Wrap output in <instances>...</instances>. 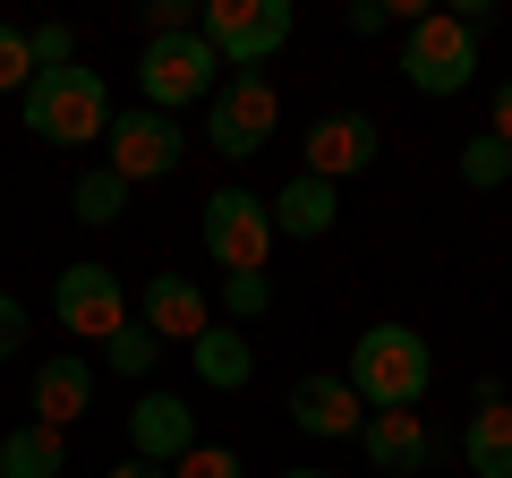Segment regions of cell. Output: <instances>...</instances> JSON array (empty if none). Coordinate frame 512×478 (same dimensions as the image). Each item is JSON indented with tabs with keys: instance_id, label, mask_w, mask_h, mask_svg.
Returning a JSON list of instances; mask_svg holds the SVG:
<instances>
[{
	"instance_id": "cell-3",
	"label": "cell",
	"mask_w": 512,
	"mask_h": 478,
	"mask_svg": "<svg viewBox=\"0 0 512 478\" xmlns=\"http://www.w3.org/2000/svg\"><path fill=\"white\" fill-rule=\"evenodd\" d=\"M291 0H205L197 9V35L214 43V60L231 77H265V60L291 43Z\"/></svg>"
},
{
	"instance_id": "cell-29",
	"label": "cell",
	"mask_w": 512,
	"mask_h": 478,
	"mask_svg": "<svg viewBox=\"0 0 512 478\" xmlns=\"http://www.w3.org/2000/svg\"><path fill=\"white\" fill-rule=\"evenodd\" d=\"M487 137H504V146H512V77L495 86V103H487Z\"/></svg>"
},
{
	"instance_id": "cell-10",
	"label": "cell",
	"mask_w": 512,
	"mask_h": 478,
	"mask_svg": "<svg viewBox=\"0 0 512 478\" xmlns=\"http://www.w3.org/2000/svg\"><path fill=\"white\" fill-rule=\"evenodd\" d=\"M376 146H384V129L367 120V111H316L308 146H299V154H308L299 171H308V180H325V188H342L350 171H367V163H376Z\"/></svg>"
},
{
	"instance_id": "cell-18",
	"label": "cell",
	"mask_w": 512,
	"mask_h": 478,
	"mask_svg": "<svg viewBox=\"0 0 512 478\" xmlns=\"http://www.w3.org/2000/svg\"><path fill=\"white\" fill-rule=\"evenodd\" d=\"M461 470L470 478H512V402H478L461 427Z\"/></svg>"
},
{
	"instance_id": "cell-17",
	"label": "cell",
	"mask_w": 512,
	"mask_h": 478,
	"mask_svg": "<svg viewBox=\"0 0 512 478\" xmlns=\"http://www.w3.org/2000/svg\"><path fill=\"white\" fill-rule=\"evenodd\" d=\"M188 368H197V385L205 393H239L256 376V342L239 325H205L197 342H188Z\"/></svg>"
},
{
	"instance_id": "cell-30",
	"label": "cell",
	"mask_w": 512,
	"mask_h": 478,
	"mask_svg": "<svg viewBox=\"0 0 512 478\" xmlns=\"http://www.w3.org/2000/svg\"><path fill=\"white\" fill-rule=\"evenodd\" d=\"M384 26H393V9H384V0H359V9H350V35H384Z\"/></svg>"
},
{
	"instance_id": "cell-20",
	"label": "cell",
	"mask_w": 512,
	"mask_h": 478,
	"mask_svg": "<svg viewBox=\"0 0 512 478\" xmlns=\"http://www.w3.org/2000/svg\"><path fill=\"white\" fill-rule=\"evenodd\" d=\"M69 214H77V222H94V231H103V222H120V214H128V180H120V171H103V163H94V171H77Z\"/></svg>"
},
{
	"instance_id": "cell-19",
	"label": "cell",
	"mask_w": 512,
	"mask_h": 478,
	"mask_svg": "<svg viewBox=\"0 0 512 478\" xmlns=\"http://www.w3.org/2000/svg\"><path fill=\"white\" fill-rule=\"evenodd\" d=\"M60 470H69V436L60 427L26 419V427L0 436V478H60Z\"/></svg>"
},
{
	"instance_id": "cell-22",
	"label": "cell",
	"mask_w": 512,
	"mask_h": 478,
	"mask_svg": "<svg viewBox=\"0 0 512 478\" xmlns=\"http://www.w3.org/2000/svg\"><path fill=\"white\" fill-rule=\"evenodd\" d=\"M512 180V146L504 137H470L461 146V188H504Z\"/></svg>"
},
{
	"instance_id": "cell-32",
	"label": "cell",
	"mask_w": 512,
	"mask_h": 478,
	"mask_svg": "<svg viewBox=\"0 0 512 478\" xmlns=\"http://www.w3.org/2000/svg\"><path fill=\"white\" fill-rule=\"evenodd\" d=\"M282 478H333V470H282Z\"/></svg>"
},
{
	"instance_id": "cell-4",
	"label": "cell",
	"mask_w": 512,
	"mask_h": 478,
	"mask_svg": "<svg viewBox=\"0 0 512 478\" xmlns=\"http://www.w3.org/2000/svg\"><path fill=\"white\" fill-rule=\"evenodd\" d=\"M222 60H214V43L188 26V35H146V52H137V86H146V111H171L180 120L188 103H214L222 94Z\"/></svg>"
},
{
	"instance_id": "cell-5",
	"label": "cell",
	"mask_w": 512,
	"mask_h": 478,
	"mask_svg": "<svg viewBox=\"0 0 512 478\" xmlns=\"http://www.w3.org/2000/svg\"><path fill=\"white\" fill-rule=\"evenodd\" d=\"M402 77L419 94H461L478 77V35L470 26L453 18V9H419V18H410V35H402Z\"/></svg>"
},
{
	"instance_id": "cell-6",
	"label": "cell",
	"mask_w": 512,
	"mask_h": 478,
	"mask_svg": "<svg viewBox=\"0 0 512 478\" xmlns=\"http://www.w3.org/2000/svg\"><path fill=\"white\" fill-rule=\"evenodd\" d=\"M197 239H205V257H214L222 274H265V257H274V214H265V197H248V188H214Z\"/></svg>"
},
{
	"instance_id": "cell-26",
	"label": "cell",
	"mask_w": 512,
	"mask_h": 478,
	"mask_svg": "<svg viewBox=\"0 0 512 478\" xmlns=\"http://www.w3.org/2000/svg\"><path fill=\"white\" fill-rule=\"evenodd\" d=\"M26 52H35V69H77V35L69 26H26Z\"/></svg>"
},
{
	"instance_id": "cell-15",
	"label": "cell",
	"mask_w": 512,
	"mask_h": 478,
	"mask_svg": "<svg viewBox=\"0 0 512 478\" xmlns=\"http://www.w3.org/2000/svg\"><path fill=\"white\" fill-rule=\"evenodd\" d=\"M86 410H94V368L77 359V350H52V359L35 368V419L69 436V427L86 419Z\"/></svg>"
},
{
	"instance_id": "cell-23",
	"label": "cell",
	"mask_w": 512,
	"mask_h": 478,
	"mask_svg": "<svg viewBox=\"0 0 512 478\" xmlns=\"http://www.w3.org/2000/svg\"><path fill=\"white\" fill-rule=\"evenodd\" d=\"M222 308H231V325H256V316L274 308V282L265 274H222Z\"/></svg>"
},
{
	"instance_id": "cell-11",
	"label": "cell",
	"mask_w": 512,
	"mask_h": 478,
	"mask_svg": "<svg viewBox=\"0 0 512 478\" xmlns=\"http://www.w3.org/2000/svg\"><path fill=\"white\" fill-rule=\"evenodd\" d=\"M359 453L376 461V470H393V478H419V470H436V453H444V444L427 436V419H419V410H367Z\"/></svg>"
},
{
	"instance_id": "cell-24",
	"label": "cell",
	"mask_w": 512,
	"mask_h": 478,
	"mask_svg": "<svg viewBox=\"0 0 512 478\" xmlns=\"http://www.w3.org/2000/svg\"><path fill=\"white\" fill-rule=\"evenodd\" d=\"M171 478H248V461H239L231 444H188V453L171 461Z\"/></svg>"
},
{
	"instance_id": "cell-8",
	"label": "cell",
	"mask_w": 512,
	"mask_h": 478,
	"mask_svg": "<svg viewBox=\"0 0 512 478\" xmlns=\"http://www.w3.org/2000/svg\"><path fill=\"white\" fill-rule=\"evenodd\" d=\"M282 129V94L265 86V77H222V94L205 103V146L231 154V163H248V154H265Z\"/></svg>"
},
{
	"instance_id": "cell-21",
	"label": "cell",
	"mask_w": 512,
	"mask_h": 478,
	"mask_svg": "<svg viewBox=\"0 0 512 478\" xmlns=\"http://www.w3.org/2000/svg\"><path fill=\"white\" fill-rule=\"evenodd\" d=\"M154 359H163V342H154L146 325H120V333L103 342V368H111V376H154Z\"/></svg>"
},
{
	"instance_id": "cell-31",
	"label": "cell",
	"mask_w": 512,
	"mask_h": 478,
	"mask_svg": "<svg viewBox=\"0 0 512 478\" xmlns=\"http://www.w3.org/2000/svg\"><path fill=\"white\" fill-rule=\"evenodd\" d=\"M103 478H171V470H163V461H137V453H128V461H111Z\"/></svg>"
},
{
	"instance_id": "cell-7",
	"label": "cell",
	"mask_w": 512,
	"mask_h": 478,
	"mask_svg": "<svg viewBox=\"0 0 512 478\" xmlns=\"http://www.w3.org/2000/svg\"><path fill=\"white\" fill-rule=\"evenodd\" d=\"M188 163V120H171V111H120L103 137V171H120L128 188L146 180H171V171Z\"/></svg>"
},
{
	"instance_id": "cell-2",
	"label": "cell",
	"mask_w": 512,
	"mask_h": 478,
	"mask_svg": "<svg viewBox=\"0 0 512 478\" xmlns=\"http://www.w3.org/2000/svg\"><path fill=\"white\" fill-rule=\"evenodd\" d=\"M18 120L43 146H103L111 137V86L94 69H35V86L18 94Z\"/></svg>"
},
{
	"instance_id": "cell-16",
	"label": "cell",
	"mask_w": 512,
	"mask_h": 478,
	"mask_svg": "<svg viewBox=\"0 0 512 478\" xmlns=\"http://www.w3.org/2000/svg\"><path fill=\"white\" fill-rule=\"evenodd\" d=\"M265 214H274V239H325L333 222H342V188H325V180H282L274 197H265Z\"/></svg>"
},
{
	"instance_id": "cell-14",
	"label": "cell",
	"mask_w": 512,
	"mask_h": 478,
	"mask_svg": "<svg viewBox=\"0 0 512 478\" xmlns=\"http://www.w3.org/2000/svg\"><path fill=\"white\" fill-rule=\"evenodd\" d=\"M291 427L299 436H359L367 427V402L359 393H350V376H299L291 385Z\"/></svg>"
},
{
	"instance_id": "cell-28",
	"label": "cell",
	"mask_w": 512,
	"mask_h": 478,
	"mask_svg": "<svg viewBox=\"0 0 512 478\" xmlns=\"http://www.w3.org/2000/svg\"><path fill=\"white\" fill-rule=\"evenodd\" d=\"M146 26H154V35H188V26H197V9H188V0H154Z\"/></svg>"
},
{
	"instance_id": "cell-13",
	"label": "cell",
	"mask_w": 512,
	"mask_h": 478,
	"mask_svg": "<svg viewBox=\"0 0 512 478\" xmlns=\"http://www.w3.org/2000/svg\"><path fill=\"white\" fill-rule=\"evenodd\" d=\"M188 444H205V436H197V410H188L180 393H146V402L128 410V453L137 461H163L171 470Z\"/></svg>"
},
{
	"instance_id": "cell-9",
	"label": "cell",
	"mask_w": 512,
	"mask_h": 478,
	"mask_svg": "<svg viewBox=\"0 0 512 478\" xmlns=\"http://www.w3.org/2000/svg\"><path fill=\"white\" fill-rule=\"evenodd\" d=\"M52 316H60V333H77V342H111L120 325H137L120 274H111V265H94V257L69 265V274L52 282Z\"/></svg>"
},
{
	"instance_id": "cell-27",
	"label": "cell",
	"mask_w": 512,
	"mask_h": 478,
	"mask_svg": "<svg viewBox=\"0 0 512 478\" xmlns=\"http://www.w3.org/2000/svg\"><path fill=\"white\" fill-rule=\"evenodd\" d=\"M18 350H26V299L0 291V359H18Z\"/></svg>"
},
{
	"instance_id": "cell-12",
	"label": "cell",
	"mask_w": 512,
	"mask_h": 478,
	"mask_svg": "<svg viewBox=\"0 0 512 478\" xmlns=\"http://www.w3.org/2000/svg\"><path fill=\"white\" fill-rule=\"evenodd\" d=\"M137 325H146L154 342H197V333L214 325V299H205L188 274H154L146 291H137Z\"/></svg>"
},
{
	"instance_id": "cell-25",
	"label": "cell",
	"mask_w": 512,
	"mask_h": 478,
	"mask_svg": "<svg viewBox=\"0 0 512 478\" xmlns=\"http://www.w3.org/2000/svg\"><path fill=\"white\" fill-rule=\"evenodd\" d=\"M35 86V52H26V26L0 18V94H26Z\"/></svg>"
},
{
	"instance_id": "cell-1",
	"label": "cell",
	"mask_w": 512,
	"mask_h": 478,
	"mask_svg": "<svg viewBox=\"0 0 512 478\" xmlns=\"http://www.w3.org/2000/svg\"><path fill=\"white\" fill-rule=\"evenodd\" d=\"M342 376H350V393H359L367 410H419L427 385H436V350L410 325H367L359 342H350Z\"/></svg>"
}]
</instances>
